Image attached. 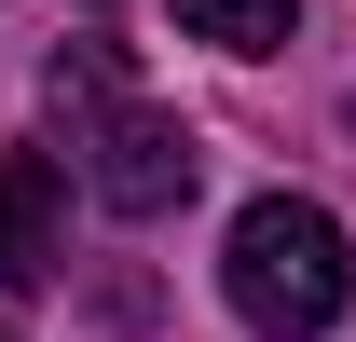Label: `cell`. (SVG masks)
I'll use <instances>...</instances> for the list:
<instances>
[{"mask_svg": "<svg viewBox=\"0 0 356 342\" xmlns=\"http://www.w3.org/2000/svg\"><path fill=\"white\" fill-rule=\"evenodd\" d=\"M69 274V178L55 151H0V288H55Z\"/></svg>", "mask_w": 356, "mask_h": 342, "instance_id": "3957f363", "label": "cell"}, {"mask_svg": "<svg viewBox=\"0 0 356 342\" xmlns=\"http://www.w3.org/2000/svg\"><path fill=\"white\" fill-rule=\"evenodd\" d=\"M42 96H55L69 165H83V192H96L110 219H165V206H192L206 151H192V124H178V110H151V96L124 83V55H110V42H69V55L42 69Z\"/></svg>", "mask_w": 356, "mask_h": 342, "instance_id": "6da1fadb", "label": "cell"}, {"mask_svg": "<svg viewBox=\"0 0 356 342\" xmlns=\"http://www.w3.org/2000/svg\"><path fill=\"white\" fill-rule=\"evenodd\" d=\"M220 288H233V315L261 342H315V329H343V301H356V233L315 192H261L233 219V247H220Z\"/></svg>", "mask_w": 356, "mask_h": 342, "instance_id": "7a4b0ae2", "label": "cell"}, {"mask_svg": "<svg viewBox=\"0 0 356 342\" xmlns=\"http://www.w3.org/2000/svg\"><path fill=\"white\" fill-rule=\"evenodd\" d=\"M83 14H110V0H83Z\"/></svg>", "mask_w": 356, "mask_h": 342, "instance_id": "5b68a950", "label": "cell"}, {"mask_svg": "<svg viewBox=\"0 0 356 342\" xmlns=\"http://www.w3.org/2000/svg\"><path fill=\"white\" fill-rule=\"evenodd\" d=\"M178 28L220 42V55H274L288 28H302V0H178Z\"/></svg>", "mask_w": 356, "mask_h": 342, "instance_id": "277c9868", "label": "cell"}, {"mask_svg": "<svg viewBox=\"0 0 356 342\" xmlns=\"http://www.w3.org/2000/svg\"><path fill=\"white\" fill-rule=\"evenodd\" d=\"M0 342H14V329H0Z\"/></svg>", "mask_w": 356, "mask_h": 342, "instance_id": "8992f818", "label": "cell"}]
</instances>
